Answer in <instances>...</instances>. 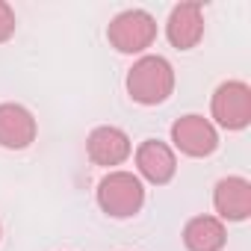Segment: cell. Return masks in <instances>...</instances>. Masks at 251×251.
I'll list each match as a JSON object with an SVG mask.
<instances>
[{
	"label": "cell",
	"instance_id": "cell-10",
	"mask_svg": "<svg viewBox=\"0 0 251 251\" xmlns=\"http://www.w3.org/2000/svg\"><path fill=\"white\" fill-rule=\"evenodd\" d=\"M136 169L148 183H169L177 172V157L172 151V145L160 142V139H145L136 148Z\"/></svg>",
	"mask_w": 251,
	"mask_h": 251
},
{
	"label": "cell",
	"instance_id": "cell-4",
	"mask_svg": "<svg viewBox=\"0 0 251 251\" xmlns=\"http://www.w3.org/2000/svg\"><path fill=\"white\" fill-rule=\"evenodd\" d=\"M213 118L225 130H242L251 121V89L242 80H227L213 92Z\"/></svg>",
	"mask_w": 251,
	"mask_h": 251
},
{
	"label": "cell",
	"instance_id": "cell-7",
	"mask_svg": "<svg viewBox=\"0 0 251 251\" xmlns=\"http://www.w3.org/2000/svg\"><path fill=\"white\" fill-rule=\"evenodd\" d=\"M36 118L21 103H0V148L24 151L36 142Z\"/></svg>",
	"mask_w": 251,
	"mask_h": 251
},
{
	"label": "cell",
	"instance_id": "cell-1",
	"mask_svg": "<svg viewBox=\"0 0 251 251\" xmlns=\"http://www.w3.org/2000/svg\"><path fill=\"white\" fill-rule=\"evenodd\" d=\"M127 92L142 106H157L175 92V68L166 56H139L127 71Z\"/></svg>",
	"mask_w": 251,
	"mask_h": 251
},
{
	"label": "cell",
	"instance_id": "cell-9",
	"mask_svg": "<svg viewBox=\"0 0 251 251\" xmlns=\"http://www.w3.org/2000/svg\"><path fill=\"white\" fill-rule=\"evenodd\" d=\"M213 207H216V219H227V222H245L251 216V183L245 177H222L213 189Z\"/></svg>",
	"mask_w": 251,
	"mask_h": 251
},
{
	"label": "cell",
	"instance_id": "cell-6",
	"mask_svg": "<svg viewBox=\"0 0 251 251\" xmlns=\"http://www.w3.org/2000/svg\"><path fill=\"white\" fill-rule=\"evenodd\" d=\"M133 145H130V136L124 133L121 127H112V124H103V127H95L86 139V154L95 166H103V169H112V166H121L124 160L130 157Z\"/></svg>",
	"mask_w": 251,
	"mask_h": 251
},
{
	"label": "cell",
	"instance_id": "cell-8",
	"mask_svg": "<svg viewBox=\"0 0 251 251\" xmlns=\"http://www.w3.org/2000/svg\"><path fill=\"white\" fill-rule=\"evenodd\" d=\"M166 36L172 48L192 50L204 39V6L201 3H177L166 21Z\"/></svg>",
	"mask_w": 251,
	"mask_h": 251
},
{
	"label": "cell",
	"instance_id": "cell-2",
	"mask_svg": "<svg viewBox=\"0 0 251 251\" xmlns=\"http://www.w3.org/2000/svg\"><path fill=\"white\" fill-rule=\"evenodd\" d=\"M98 204L112 219L136 216L142 210V204H145V186H142L139 175L121 172V169L103 175L100 183H98Z\"/></svg>",
	"mask_w": 251,
	"mask_h": 251
},
{
	"label": "cell",
	"instance_id": "cell-12",
	"mask_svg": "<svg viewBox=\"0 0 251 251\" xmlns=\"http://www.w3.org/2000/svg\"><path fill=\"white\" fill-rule=\"evenodd\" d=\"M15 27H18V21H15V9H12L9 3H3V0H0V45L9 42V39L15 36Z\"/></svg>",
	"mask_w": 251,
	"mask_h": 251
},
{
	"label": "cell",
	"instance_id": "cell-5",
	"mask_svg": "<svg viewBox=\"0 0 251 251\" xmlns=\"http://www.w3.org/2000/svg\"><path fill=\"white\" fill-rule=\"evenodd\" d=\"M172 142L186 157H210L219 148V133L210 118L189 112L172 124Z\"/></svg>",
	"mask_w": 251,
	"mask_h": 251
},
{
	"label": "cell",
	"instance_id": "cell-11",
	"mask_svg": "<svg viewBox=\"0 0 251 251\" xmlns=\"http://www.w3.org/2000/svg\"><path fill=\"white\" fill-rule=\"evenodd\" d=\"M227 242L225 222L216 216H195L183 227V245L189 251H222Z\"/></svg>",
	"mask_w": 251,
	"mask_h": 251
},
{
	"label": "cell",
	"instance_id": "cell-3",
	"mask_svg": "<svg viewBox=\"0 0 251 251\" xmlns=\"http://www.w3.org/2000/svg\"><path fill=\"white\" fill-rule=\"evenodd\" d=\"M106 39L118 53H145L157 39V21L145 9H124L109 21Z\"/></svg>",
	"mask_w": 251,
	"mask_h": 251
}]
</instances>
